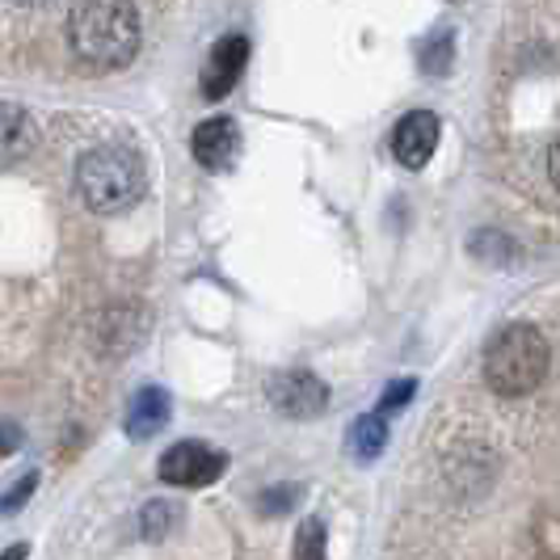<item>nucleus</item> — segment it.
<instances>
[{"label":"nucleus","mask_w":560,"mask_h":560,"mask_svg":"<svg viewBox=\"0 0 560 560\" xmlns=\"http://www.w3.org/2000/svg\"><path fill=\"white\" fill-rule=\"evenodd\" d=\"M224 451L207 447V443H177L161 455V477L177 489H202V485L224 477Z\"/></svg>","instance_id":"nucleus-4"},{"label":"nucleus","mask_w":560,"mask_h":560,"mask_svg":"<svg viewBox=\"0 0 560 560\" xmlns=\"http://www.w3.org/2000/svg\"><path fill=\"white\" fill-rule=\"evenodd\" d=\"M548 363V337L535 325H510L485 346V384L498 396H527L544 384Z\"/></svg>","instance_id":"nucleus-3"},{"label":"nucleus","mask_w":560,"mask_h":560,"mask_svg":"<svg viewBox=\"0 0 560 560\" xmlns=\"http://www.w3.org/2000/svg\"><path fill=\"white\" fill-rule=\"evenodd\" d=\"M190 148H195V161L202 168H211V173L232 168L236 161H241V127H236V118L215 114V118L198 122Z\"/></svg>","instance_id":"nucleus-7"},{"label":"nucleus","mask_w":560,"mask_h":560,"mask_svg":"<svg viewBox=\"0 0 560 560\" xmlns=\"http://www.w3.org/2000/svg\"><path fill=\"white\" fill-rule=\"evenodd\" d=\"M388 443V425H384V413H371V418H359L350 425V451L354 459H375Z\"/></svg>","instance_id":"nucleus-10"},{"label":"nucleus","mask_w":560,"mask_h":560,"mask_svg":"<svg viewBox=\"0 0 560 560\" xmlns=\"http://www.w3.org/2000/svg\"><path fill=\"white\" fill-rule=\"evenodd\" d=\"M548 173H552V186H557V195H560V140L552 143V152H548Z\"/></svg>","instance_id":"nucleus-15"},{"label":"nucleus","mask_w":560,"mask_h":560,"mask_svg":"<svg viewBox=\"0 0 560 560\" xmlns=\"http://www.w3.org/2000/svg\"><path fill=\"white\" fill-rule=\"evenodd\" d=\"M413 388H418L413 380H405V384H393V388L384 393V405H380V413H393V409H400V405L413 396Z\"/></svg>","instance_id":"nucleus-13"},{"label":"nucleus","mask_w":560,"mask_h":560,"mask_svg":"<svg viewBox=\"0 0 560 560\" xmlns=\"http://www.w3.org/2000/svg\"><path fill=\"white\" fill-rule=\"evenodd\" d=\"M26 552H30L26 544H18V548H9V552H4V560H22Z\"/></svg>","instance_id":"nucleus-16"},{"label":"nucleus","mask_w":560,"mask_h":560,"mask_svg":"<svg viewBox=\"0 0 560 560\" xmlns=\"http://www.w3.org/2000/svg\"><path fill=\"white\" fill-rule=\"evenodd\" d=\"M295 560H325V523H320V518H308V523L300 527Z\"/></svg>","instance_id":"nucleus-12"},{"label":"nucleus","mask_w":560,"mask_h":560,"mask_svg":"<svg viewBox=\"0 0 560 560\" xmlns=\"http://www.w3.org/2000/svg\"><path fill=\"white\" fill-rule=\"evenodd\" d=\"M266 396L275 400V409L287 413V418H316V413H325L329 388L312 371H279V375H270Z\"/></svg>","instance_id":"nucleus-5"},{"label":"nucleus","mask_w":560,"mask_h":560,"mask_svg":"<svg viewBox=\"0 0 560 560\" xmlns=\"http://www.w3.org/2000/svg\"><path fill=\"white\" fill-rule=\"evenodd\" d=\"M34 485H38V477H34V472H30V477H22V480H18V485H13V489H9V493H4V510H9V514H13V510H18V505H22V498H30V493H34Z\"/></svg>","instance_id":"nucleus-14"},{"label":"nucleus","mask_w":560,"mask_h":560,"mask_svg":"<svg viewBox=\"0 0 560 560\" xmlns=\"http://www.w3.org/2000/svg\"><path fill=\"white\" fill-rule=\"evenodd\" d=\"M439 136H443V122H439V114H430V110L405 114V118L396 122V131H393L396 165L421 168L425 161H430V156H434V148H439Z\"/></svg>","instance_id":"nucleus-6"},{"label":"nucleus","mask_w":560,"mask_h":560,"mask_svg":"<svg viewBox=\"0 0 560 560\" xmlns=\"http://www.w3.org/2000/svg\"><path fill=\"white\" fill-rule=\"evenodd\" d=\"M68 43L89 68H122L140 51V13L122 0H89L68 13Z\"/></svg>","instance_id":"nucleus-1"},{"label":"nucleus","mask_w":560,"mask_h":560,"mask_svg":"<svg viewBox=\"0 0 560 560\" xmlns=\"http://www.w3.org/2000/svg\"><path fill=\"white\" fill-rule=\"evenodd\" d=\"M77 190L89 202V211H97V215H118V211L136 207L148 190L140 152H131L122 143L89 148L77 165Z\"/></svg>","instance_id":"nucleus-2"},{"label":"nucleus","mask_w":560,"mask_h":560,"mask_svg":"<svg viewBox=\"0 0 560 560\" xmlns=\"http://www.w3.org/2000/svg\"><path fill=\"white\" fill-rule=\"evenodd\" d=\"M168 421V396L161 388H143L136 393L131 409H127V434L131 439H152Z\"/></svg>","instance_id":"nucleus-9"},{"label":"nucleus","mask_w":560,"mask_h":560,"mask_svg":"<svg viewBox=\"0 0 560 560\" xmlns=\"http://www.w3.org/2000/svg\"><path fill=\"white\" fill-rule=\"evenodd\" d=\"M245 63H249V38H245V34L220 38V43L211 47V56H207V72H202V93H207V102L228 97V93L236 89V81H241Z\"/></svg>","instance_id":"nucleus-8"},{"label":"nucleus","mask_w":560,"mask_h":560,"mask_svg":"<svg viewBox=\"0 0 560 560\" xmlns=\"http://www.w3.org/2000/svg\"><path fill=\"white\" fill-rule=\"evenodd\" d=\"M30 148H34V118H30L22 106L4 102V156L18 161Z\"/></svg>","instance_id":"nucleus-11"}]
</instances>
